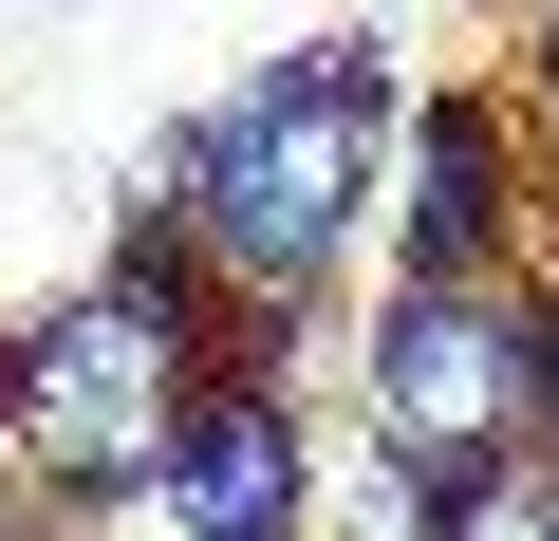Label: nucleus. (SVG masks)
Wrapping results in <instances>:
<instances>
[{
    "mask_svg": "<svg viewBox=\"0 0 559 541\" xmlns=\"http://www.w3.org/2000/svg\"><path fill=\"white\" fill-rule=\"evenodd\" d=\"M355 392H373V448H411L429 485L448 467H503V448H559V281H522V261L392 281Z\"/></svg>",
    "mask_w": 559,
    "mask_h": 541,
    "instance_id": "obj_3",
    "label": "nucleus"
},
{
    "mask_svg": "<svg viewBox=\"0 0 559 541\" xmlns=\"http://www.w3.org/2000/svg\"><path fill=\"white\" fill-rule=\"evenodd\" d=\"M38 541H94V522H75V504H57V522H38Z\"/></svg>",
    "mask_w": 559,
    "mask_h": 541,
    "instance_id": "obj_8",
    "label": "nucleus"
},
{
    "mask_svg": "<svg viewBox=\"0 0 559 541\" xmlns=\"http://www.w3.org/2000/svg\"><path fill=\"white\" fill-rule=\"evenodd\" d=\"M540 168H559L540 94H429V113L392 131V243H411V281H448V261H522Z\"/></svg>",
    "mask_w": 559,
    "mask_h": 541,
    "instance_id": "obj_5",
    "label": "nucleus"
},
{
    "mask_svg": "<svg viewBox=\"0 0 559 541\" xmlns=\"http://www.w3.org/2000/svg\"><path fill=\"white\" fill-rule=\"evenodd\" d=\"M522 94H540V131H559V20H540V75H522Z\"/></svg>",
    "mask_w": 559,
    "mask_h": 541,
    "instance_id": "obj_7",
    "label": "nucleus"
},
{
    "mask_svg": "<svg viewBox=\"0 0 559 541\" xmlns=\"http://www.w3.org/2000/svg\"><path fill=\"white\" fill-rule=\"evenodd\" d=\"M150 504H168L187 541H318V448H299V392H280L261 337H224V355L187 374V411H168V448H150Z\"/></svg>",
    "mask_w": 559,
    "mask_h": 541,
    "instance_id": "obj_4",
    "label": "nucleus"
},
{
    "mask_svg": "<svg viewBox=\"0 0 559 541\" xmlns=\"http://www.w3.org/2000/svg\"><path fill=\"white\" fill-rule=\"evenodd\" d=\"M392 187V75L355 38H299V57H261L224 113H187L131 187V243H187L205 261V299L261 337V318H299L336 281V243L373 224Z\"/></svg>",
    "mask_w": 559,
    "mask_h": 541,
    "instance_id": "obj_1",
    "label": "nucleus"
},
{
    "mask_svg": "<svg viewBox=\"0 0 559 541\" xmlns=\"http://www.w3.org/2000/svg\"><path fill=\"white\" fill-rule=\"evenodd\" d=\"M224 337H242V318L205 299L187 243H112L94 281H75L57 318H20V355H0V467H38L75 522L150 504V448H168V411H187V374H205Z\"/></svg>",
    "mask_w": 559,
    "mask_h": 541,
    "instance_id": "obj_2",
    "label": "nucleus"
},
{
    "mask_svg": "<svg viewBox=\"0 0 559 541\" xmlns=\"http://www.w3.org/2000/svg\"><path fill=\"white\" fill-rule=\"evenodd\" d=\"M429 541H559V448H503V467H448Z\"/></svg>",
    "mask_w": 559,
    "mask_h": 541,
    "instance_id": "obj_6",
    "label": "nucleus"
}]
</instances>
